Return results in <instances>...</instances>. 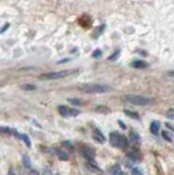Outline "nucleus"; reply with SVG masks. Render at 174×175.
<instances>
[{
  "mask_svg": "<svg viewBox=\"0 0 174 175\" xmlns=\"http://www.w3.org/2000/svg\"><path fill=\"white\" fill-rule=\"evenodd\" d=\"M9 26H10V24H9V23H7V24H5V26H3L2 29H1V31H0V33H3V32H5L6 30H7Z\"/></svg>",
  "mask_w": 174,
  "mask_h": 175,
  "instance_id": "cd10ccee",
  "label": "nucleus"
},
{
  "mask_svg": "<svg viewBox=\"0 0 174 175\" xmlns=\"http://www.w3.org/2000/svg\"><path fill=\"white\" fill-rule=\"evenodd\" d=\"M167 77H171V78H174V71H169V72H167Z\"/></svg>",
  "mask_w": 174,
  "mask_h": 175,
  "instance_id": "2f4dec72",
  "label": "nucleus"
},
{
  "mask_svg": "<svg viewBox=\"0 0 174 175\" xmlns=\"http://www.w3.org/2000/svg\"><path fill=\"white\" fill-rule=\"evenodd\" d=\"M95 112L100 113V114H109L111 113V108L107 107V106L105 105H98L95 107Z\"/></svg>",
  "mask_w": 174,
  "mask_h": 175,
  "instance_id": "9d476101",
  "label": "nucleus"
},
{
  "mask_svg": "<svg viewBox=\"0 0 174 175\" xmlns=\"http://www.w3.org/2000/svg\"><path fill=\"white\" fill-rule=\"evenodd\" d=\"M124 100L130 104H135L138 106H146L151 103V99L147 97H141L137 94H126L124 97Z\"/></svg>",
  "mask_w": 174,
  "mask_h": 175,
  "instance_id": "20e7f679",
  "label": "nucleus"
},
{
  "mask_svg": "<svg viewBox=\"0 0 174 175\" xmlns=\"http://www.w3.org/2000/svg\"><path fill=\"white\" fill-rule=\"evenodd\" d=\"M119 53H121V50H117L116 53H114L113 56L109 57V60H114V59H117V57L119 56Z\"/></svg>",
  "mask_w": 174,
  "mask_h": 175,
  "instance_id": "393cba45",
  "label": "nucleus"
},
{
  "mask_svg": "<svg viewBox=\"0 0 174 175\" xmlns=\"http://www.w3.org/2000/svg\"><path fill=\"white\" fill-rule=\"evenodd\" d=\"M21 139L23 140V141L25 142V144H27V147H31V141H30V138H29V136L27 135H21Z\"/></svg>",
  "mask_w": 174,
  "mask_h": 175,
  "instance_id": "aec40b11",
  "label": "nucleus"
},
{
  "mask_svg": "<svg viewBox=\"0 0 174 175\" xmlns=\"http://www.w3.org/2000/svg\"><path fill=\"white\" fill-rule=\"evenodd\" d=\"M58 112L60 113V115L67 117L71 115V108H68L67 106H65V105H59L58 106Z\"/></svg>",
  "mask_w": 174,
  "mask_h": 175,
  "instance_id": "0eeeda50",
  "label": "nucleus"
},
{
  "mask_svg": "<svg viewBox=\"0 0 174 175\" xmlns=\"http://www.w3.org/2000/svg\"><path fill=\"white\" fill-rule=\"evenodd\" d=\"M70 59L69 58H66V59H63V60H60V61H58V64H65V63H67V61H69Z\"/></svg>",
  "mask_w": 174,
  "mask_h": 175,
  "instance_id": "c756f323",
  "label": "nucleus"
},
{
  "mask_svg": "<svg viewBox=\"0 0 174 175\" xmlns=\"http://www.w3.org/2000/svg\"><path fill=\"white\" fill-rule=\"evenodd\" d=\"M77 70L75 69H68V70H61V71H55V72H48V73H43L40 76V79L42 80H57L68 77L70 74L75 73Z\"/></svg>",
  "mask_w": 174,
  "mask_h": 175,
  "instance_id": "7ed1b4c3",
  "label": "nucleus"
},
{
  "mask_svg": "<svg viewBox=\"0 0 174 175\" xmlns=\"http://www.w3.org/2000/svg\"><path fill=\"white\" fill-rule=\"evenodd\" d=\"M54 152H55V154L57 155V158L59 160H61V161H67L68 159H69V157H68V154L66 152H64L63 150H60V149L58 148H54L53 149Z\"/></svg>",
  "mask_w": 174,
  "mask_h": 175,
  "instance_id": "423d86ee",
  "label": "nucleus"
},
{
  "mask_svg": "<svg viewBox=\"0 0 174 175\" xmlns=\"http://www.w3.org/2000/svg\"><path fill=\"white\" fill-rule=\"evenodd\" d=\"M160 123L157 121H153L151 124H150V131H151L153 135H157L159 131V129H160Z\"/></svg>",
  "mask_w": 174,
  "mask_h": 175,
  "instance_id": "1a4fd4ad",
  "label": "nucleus"
},
{
  "mask_svg": "<svg viewBox=\"0 0 174 175\" xmlns=\"http://www.w3.org/2000/svg\"><path fill=\"white\" fill-rule=\"evenodd\" d=\"M132 66L134 68H137V69H143V68L148 67V64L143 60H135L132 63Z\"/></svg>",
  "mask_w": 174,
  "mask_h": 175,
  "instance_id": "6e6552de",
  "label": "nucleus"
},
{
  "mask_svg": "<svg viewBox=\"0 0 174 175\" xmlns=\"http://www.w3.org/2000/svg\"><path fill=\"white\" fill-rule=\"evenodd\" d=\"M132 173H133V174H137V175H139V174H143V171L140 170V168H133Z\"/></svg>",
  "mask_w": 174,
  "mask_h": 175,
  "instance_id": "b1692460",
  "label": "nucleus"
},
{
  "mask_svg": "<svg viewBox=\"0 0 174 175\" xmlns=\"http://www.w3.org/2000/svg\"><path fill=\"white\" fill-rule=\"evenodd\" d=\"M127 158H129L132 161H139V160H140V155H139L137 152L127 153Z\"/></svg>",
  "mask_w": 174,
  "mask_h": 175,
  "instance_id": "4468645a",
  "label": "nucleus"
},
{
  "mask_svg": "<svg viewBox=\"0 0 174 175\" xmlns=\"http://www.w3.org/2000/svg\"><path fill=\"white\" fill-rule=\"evenodd\" d=\"M162 137L164 138L167 141H169V142H172L173 141V137H172L171 135H170V133L169 131H162Z\"/></svg>",
  "mask_w": 174,
  "mask_h": 175,
  "instance_id": "f3484780",
  "label": "nucleus"
},
{
  "mask_svg": "<svg viewBox=\"0 0 174 175\" xmlns=\"http://www.w3.org/2000/svg\"><path fill=\"white\" fill-rule=\"evenodd\" d=\"M64 144H65V146L67 147V148L71 149V150H72V149H74V146H72V144H70V142L68 141V140H66V141H64Z\"/></svg>",
  "mask_w": 174,
  "mask_h": 175,
  "instance_id": "a878e982",
  "label": "nucleus"
},
{
  "mask_svg": "<svg viewBox=\"0 0 174 175\" xmlns=\"http://www.w3.org/2000/svg\"><path fill=\"white\" fill-rule=\"evenodd\" d=\"M118 124H119V126H121V127L123 128V129H126V125L123 123V121H121V119H118Z\"/></svg>",
  "mask_w": 174,
  "mask_h": 175,
  "instance_id": "c85d7f7f",
  "label": "nucleus"
},
{
  "mask_svg": "<svg viewBox=\"0 0 174 175\" xmlns=\"http://www.w3.org/2000/svg\"><path fill=\"white\" fill-rule=\"evenodd\" d=\"M101 56H102V50H95L93 52V54H92V57H93V58H100Z\"/></svg>",
  "mask_w": 174,
  "mask_h": 175,
  "instance_id": "4be33fe9",
  "label": "nucleus"
},
{
  "mask_svg": "<svg viewBox=\"0 0 174 175\" xmlns=\"http://www.w3.org/2000/svg\"><path fill=\"white\" fill-rule=\"evenodd\" d=\"M93 139L96 140V141L99 142H104L105 140V137L101 134V131H99V130H95L93 134Z\"/></svg>",
  "mask_w": 174,
  "mask_h": 175,
  "instance_id": "9b49d317",
  "label": "nucleus"
},
{
  "mask_svg": "<svg viewBox=\"0 0 174 175\" xmlns=\"http://www.w3.org/2000/svg\"><path fill=\"white\" fill-rule=\"evenodd\" d=\"M21 88H22L23 90H25V91H34L36 89L35 85H34V84H29V83H27V84H23Z\"/></svg>",
  "mask_w": 174,
  "mask_h": 175,
  "instance_id": "dca6fc26",
  "label": "nucleus"
},
{
  "mask_svg": "<svg viewBox=\"0 0 174 175\" xmlns=\"http://www.w3.org/2000/svg\"><path fill=\"white\" fill-rule=\"evenodd\" d=\"M68 102H69V103H71L74 106H79V105H81V104H82V101H81V100H79V99H68Z\"/></svg>",
  "mask_w": 174,
  "mask_h": 175,
  "instance_id": "6ab92c4d",
  "label": "nucleus"
},
{
  "mask_svg": "<svg viewBox=\"0 0 174 175\" xmlns=\"http://www.w3.org/2000/svg\"><path fill=\"white\" fill-rule=\"evenodd\" d=\"M0 131H2V133L5 134H9L11 130L9 129V128H6V127H0Z\"/></svg>",
  "mask_w": 174,
  "mask_h": 175,
  "instance_id": "bb28decb",
  "label": "nucleus"
},
{
  "mask_svg": "<svg viewBox=\"0 0 174 175\" xmlns=\"http://www.w3.org/2000/svg\"><path fill=\"white\" fill-rule=\"evenodd\" d=\"M23 163H24V165L27 166V168H31V161H30V158H29V155H27V154H24L23 155Z\"/></svg>",
  "mask_w": 174,
  "mask_h": 175,
  "instance_id": "a211bd4d",
  "label": "nucleus"
},
{
  "mask_svg": "<svg viewBox=\"0 0 174 175\" xmlns=\"http://www.w3.org/2000/svg\"><path fill=\"white\" fill-rule=\"evenodd\" d=\"M109 142L113 147L116 148H127L128 147V140L125 136L121 135V134L116 133V131H112L109 134Z\"/></svg>",
  "mask_w": 174,
  "mask_h": 175,
  "instance_id": "f03ea898",
  "label": "nucleus"
},
{
  "mask_svg": "<svg viewBox=\"0 0 174 175\" xmlns=\"http://www.w3.org/2000/svg\"><path fill=\"white\" fill-rule=\"evenodd\" d=\"M79 90L85 93H106L109 92V89L107 85L104 84H98V83H87L79 87Z\"/></svg>",
  "mask_w": 174,
  "mask_h": 175,
  "instance_id": "f257e3e1",
  "label": "nucleus"
},
{
  "mask_svg": "<svg viewBox=\"0 0 174 175\" xmlns=\"http://www.w3.org/2000/svg\"><path fill=\"white\" fill-rule=\"evenodd\" d=\"M165 126H167V128H170V129L174 130V126H172V125H171V124L167 123V124H165Z\"/></svg>",
  "mask_w": 174,
  "mask_h": 175,
  "instance_id": "7c9ffc66",
  "label": "nucleus"
},
{
  "mask_svg": "<svg viewBox=\"0 0 174 175\" xmlns=\"http://www.w3.org/2000/svg\"><path fill=\"white\" fill-rule=\"evenodd\" d=\"M130 138L133 139V141H140V137H139V135L137 133H135V131H132L130 133Z\"/></svg>",
  "mask_w": 174,
  "mask_h": 175,
  "instance_id": "412c9836",
  "label": "nucleus"
},
{
  "mask_svg": "<svg viewBox=\"0 0 174 175\" xmlns=\"http://www.w3.org/2000/svg\"><path fill=\"white\" fill-rule=\"evenodd\" d=\"M167 117L170 119H173L174 118V110L173 108H170L169 111L167 112Z\"/></svg>",
  "mask_w": 174,
  "mask_h": 175,
  "instance_id": "5701e85b",
  "label": "nucleus"
},
{
  "mask_svg": "<svg viewBox=\"0 0 174 175\" xmlns=\"http://www.w3.org/2000/svg\"><path fill=\"white\" fill-rule=\"evenodd\" d=\"M111 173L112 174H115V175H123V171H122V168H119L118 165H115L113 166V168H111Z\"/></svg>",
  "mask_w": 174,
  "mask_h": 175,
  "instance_id": "ddd939ff",
  "label": "nucleus"
},
{
  "mask_svg": "<svg viewBox=\"0 0 174 175\" xmlns=\"http://www.w3.org/2000/svg\"><path fill=\"white\" fill-rule=\"evenodd\" d=\"M81 154L85 159H87L88 161H92L95 158V151L91 147H83L81 149Z\"/></svg>",
  "mask_w": 174,
  "mask_h": 175,
  "instance_id": "39448f33",
  "label": "nucleus"
},
{
  "mask_svg": "<svg viewBox=\"0 0 174 175\" xmlns=\"http://www.w3.org/2000/svg\"><path fill=\"white\" fill-rule=\"evenodd\" d=\"M87 166H88V168H90V170H92V171H99V172H101V168H99L98 165H96L95 163H93L92 161H89L87 163Z\"/></svg>",
  "mask_w": 174,
  "mask_h": 175,
  "instance_id": "2eb2a0df",
  "label": "nucleus"
},
{
  "mask_svg": "<svg viewBox=\"0 0 174 175\" xmlns=\"http://www.w3.org/2000/svg\"><path fill=\"white\" fill-rule=\"evenodd\" d=\"M124 113H125L128 117H130V118L139 119V115H138V113H137V112H133V111H129V110H125V111H124Z\"/></svg>",
  "mask_w": 174,
  "mask_h": 175,
  "instance_id": "f8f14e48",
  "label": "nucleus"
}]
</instances>
